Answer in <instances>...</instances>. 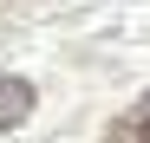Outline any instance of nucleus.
I'll return each mask as SVG.
<instances>
[{
  "instance_id": "2",
  "label": "nucleus",
  "mask_w": 150,
  "mask_h": 143,
  "mask_svg": "<svg viewBox=\"0 0 150 143\" xmlns=\"http://www.w3.org/2000/svg\"><path fill=\"white\" fill-rule=\"evenodd\" d=\"M105 143H150V98H137L131 111L105 130Z\"/></svg>"
},
{
  "instance_id": "3",
  "label": "nucleus",
  "mask_w": 150,
  "mask_h": 143,
  "mask_svg": "<svg viewBox=\"0 0 150 143\" xmlns=\"http://www.w3.org/2000/svg\"><path fill=\"white\" fill-rule=\"evenodd\" d=\"M0 7H13V0H0Z\"/></svg>"
},
{
  "instance_id": "1",
  "label": "nucleus",
  "mask_w": 150,
  "mask_h": 143,
  "mask_svg": "<svg viewBox=\"0 0 150 143\" xmlns=\"http://www.w3.org/2000/svg\"><path fill=\"white\" fill-rule=\"evenodd\" d=\"M33 104H39V91H33L26 78H13V72H0V130L26 124V117H33Z\"/></svg>"
}]
</instances>
